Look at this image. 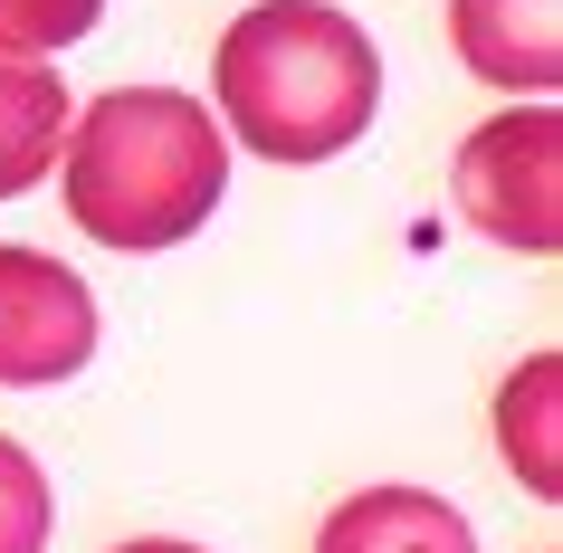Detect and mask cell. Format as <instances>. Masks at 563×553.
Instances as JSON below:
<instances>
[{"label": "cell", "mask_w": 563, "mask_h": 553, "mask_svg": "<svg viewBox=\"0 0 563 553\" xmlns=\"http://www.w3.org/2000/svg\"><path fill=\"white\" fill-rule=\"evenodd\" d=\"M106 20V0H0V48H20V58H58L77 38Z\"/></svg>", "instance_id": "30bf717a"}, {"label": "cell", "mask_w": 563, "mask_h": 553, "mask_svg": "<svg viewBox=\"0 0 563 553\" xmlns=\"http://www.w3.org/2000/svg\"><path fill=\"white\" fill-rule=\"evenodd\" d=\"M210 96H220V134L239 153L334 163L383 115V48L334 0H249L220 30Z\"/></svg>", "instance_id": "6da1fadb"}, {"label": "cell", "mask_w": 563, "mask_h": 553, "mask_svg": "<svg viewBox=\"0 0 563 553\" xmlns=\"http://www.w3.org/2000/svg\"><path fill=\"white\" fill-rule=\"evenodd\" d=\"M67 115H77V96H67L58 67L0 48V201H20V191H38L58 173Z\"/></svg>", "instance_id": "52a82bcc"}, {"label": "cell", "mask_w": 563, "mask_h": 553, "mask_svg": "<svg viewBox=\"0 0 563 553\" xmlns=\"http://www.w3.org/2000/svg\"><path fill=\"white\" fill-rule=\"evenodd\" d=\"M115 553H201V544H181V534H134V544H115Z\"/></svg>", "instance_id": "8fae6325"}, {"label": "cell", "mask_w": 563, "mask_h": 553, "mask_svg": "<svg viewBox=\"0 0 563 553\" xmlns=\"http://www.w3.org/2000/svg\"><path fill=\"white\" fill-rule=\"evenodd\" d=\"M449 48L506 106L563 87V0H449Z\"/></svg>", "instance_id": "5b68a950"}, {"label": "cell", "mask_w": 563, "mask_h": 553, "mask_svg": "<svg viewBox=\"0 0 563 553\" xmlns=\"http://www.w3.org/2000/svg\"><path fill=\"white\" fill-rule=\"evenodd\" d=\"M96 363V296L48 248H0V381L48 391Z\"/></svg>", "instance_id": "277c9868"}, {"label": "cell", "mask_w": 563, "mask_h": 553, "mask_svg": "<svg viewBox=\"0 0 563 553\" xmlns=\"http://www.w3.org/2000/svg\"><path fill=\"white\" fill-rule=\"evenodd\" d=\"M316 553H477V534L430 487H354L316 524Z\"/></svg>", "instance_id": "8992f818"}, {"label": "cell", "mask_w": 563, "mask_h": 553, "mask_svg": "<svg viewBox=\"0 0 563 553\" xmlns=\"http://www.w3.org/2000/svg\"><path fill=\"white\" fill-rule=\"evenodd\" d=\"M48 534H58L48 467H38L20 439H0V553H48Z\"/></svg>", "instance_id": "9c48e42d"}, {"label": "cell", "mask_w": 563, "mask_h": 553, "mask_svg": "<svg viewBox=\"0 0 563 553\" xmlns=\"http://www.w3.org/2000/svg\"><path fill=\"white\" fill-rule=\"evenodd\" d=\"M67 220L96 248H181L191 230H210V210L230 191V134L201 96L181 87H115L67 115L58 144Z\"/></svg>", "instance_id": "7a4b0ae2"}, {"label": "cell", "mask_w": 563, "mask_h": 553, "mask_svg": "<svg viewBox=\"0 0 563 553\" xmlns=\"http://www.w3.org/2000/svg\"><path fill=\"white\" fill-rule=\"evenodd\" d=\"M554 410H563V363L554 353H526V363L506 373V391H497V449H506V477H516L526 496H544V506L563 496V430H554Z\"/></svg>", "instance_id": "ba28073f"}, {"label": "cell", "mask_w": 563, "mask_h": 553, "mask_svg": "<svg viewBox=\"0 0 563 553\" xmlns=\"http://www.w3.org/2000/svg\"><path fill=\"white\" fill-rule=\"evenodd\" d=\"M449 201H459V220L477 239H497L516 258H554L563 248V115H554V96H526V106L477 124L459 144V163H449Z\"/></svg>", "instance_id": "3957f363"}]
</instances>
